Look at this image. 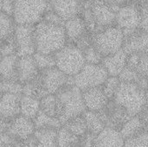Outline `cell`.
Segmentation results:
<instances>
[{"instance_id": "1", "label": "cell", "mask_w": 148, "mask_h": 147, "mask_svg": "<svg viewBox=\"0 0 148 147\" xmlns=\"http://www.w3.org/2000/svg\"><path fill=\"white\" fill-rule=\"evenodd\" d=\"M67 36L63 26L42 21L35 25L36 50L38 53L55 55L67 45Z\"/></svg>"}, {"instance_id": "2", "label": "cell", "mask_w": 148, "mask_h": 147, "mask_svg": "<svg viewBox=\"0 0 148 147\" xmlns=\"http://www.w3.org/2000/svg\"><path fill=\"white\" fill-rule=\"evenodd\" d=\"M113 100L129 118L139 115L148 102L146 89L138 83L129 82H121Z\"/></svg>"}, {"instance_id": "3", "label": "cell", "mask_w": 148, "mask_h": 147, "mask_svg": "<svg viewBox=\"0 0 148 147\" xmlns=\"http://www.w3.org/2000/svg\"><path fill=\"white\" fill-rule=\"evenodd\" d=\"M51 10L49 0H15L12 18L16 25L35 26Z\"/></svg>"}, {"instance_id": "4", "label": "cell", "mask_w": 148, "mask_h": 147, "mask_svg": "<svg viewBox=\"0 0 148 147\" xmlns=\"http://www.w3.org/2000/svg\"><path fill=\"white\" fill-rule=\"evenodd\" d=\"M92 45L103 56L113 55L123 49L125 34L117 26H110L97 31L92 37Z\"/></svg>"}, {"instance_id": "5", "label": "cell", "mask_w": 148, "mask_h": 147, "mask_svg": "<svg viewBox=\"0 0 148 147\" xmlns=\"http://www.w3.org/2000/svg\"><path fill=\"white\" fill-rule=\"evenodd\" d=\"M56 96L62 107V113L60 118L62 126L68 120L82 116L87 110L82 98V92L75 86L65 87L56 94Z\"/></svg>"}, {"instance_id": "6", "label": "cell", "mask_w": 148, "mask_h": 147, "mask_svg": "<svg viewBox=\"0 0 148 147\" xmlns=\"http://www.w3.org/2000/svg\"><path fill=\"white\" fill-rule=\"evenodd\" d=\"M54 55L56 68L67 76L74 77L86 64L83 51L76 45H66Z\"/></svg>"}, {"instance_id": "7", "label": "cell", "mask_w": 148, "mask_h": 147, "mask_svg": "<svg viewBox=\"0 0 148 147\" xmlns=\"http://www.w3.org/2000/svg\"><path fill=\"white\" fill-rule=\"evenodd\" d=\"M108 78V74L101 64L94 65L86 63L82 70L73 77L74 86L82 92L102 87Z\"/></svg>"}, {"instance_id": "8", "label": "cell", "mask_w": 148, "mask_h": 147, "mask_svg": "<svg viewBox=\"0 0 148 147\" xmlns=\"http://www.w3.org/2000/svg\"><path fill=\"white\" fill-rule=\"evenodd\" d=\"M140 19L139 6L135 3H125L116 11L115 26L122 29L126 36L140 29Z\"/></svg>"}, {"instance_id": "9", "label": "cell", "mask_w": 148, "mask_h": 147, "mask_svg": "<svg viewBox=\"0 0 148 147\" xmlns=\"http://www.w3.org/2000/svg\"><path fill=\"white\" fill-rule=\"evenodd\" d=\"M39 79L47 94H56L68 86H74L73 77L67 76L56 68L40 71Z\"/></svg>"}, {"instance_id": "10", "label": "cell", "mask_w": 148, "mask_h": 147, "mask_svg": "<svg viewBox=\"0 0 148 147\" xmlns=\"http://www.w3.org/2000/svg\"><path fill=\"white\" fill-rule=\"evenodd\" d=\"M14 40L16 43L17 57L32 56L36 52L35 26L16 25L14 29Z\"/></svg>"}, {"instance_id": "11", "label": "cell", "mask_w": 148, "mask_h": 147, "mask_svg": "<svg viewBox=\"0 0 148 147\" xmlns=\"http://www.w3.org/2000/svg\"><path fill=\"white\" fill-rule=\"evenodd\" d=\"M95 24L105 29L115 24V10L104 0L93 2L89 7Z\"/></svg>"}, {"instance_id": "12", "label": "cell", "mask_w": 148, "mask_h": 147, "mask_svg": "<svg viewBox=\"0 0 148 147\" xmlns=\"http://www.w3.org/2000/svg\"><path fill=\"white\" fill-rule=\"evenodd\" d=\"M35 131L33 120L19 115L10 123L6 133L11 138L13 143L14 141L23 140L32 137Z\"/></svg>"}, {"instance_id": "13", "label": "cell", "mask_w": 148, "mask_h": 147, "mask_svg": "<svg viewBox=\"0 0 148 147\" xmlns=\"http://www.w3.org/2000/svg\"><path fill=\"white\" fill-rule=\"evenodd\" d=\"M22 95L2 94L0 96V119L10 123L20 115V99Z\"/></svg>"}, {"instance_id": "14", "label": "cell", "mask_w": 148, "mask_h": 147, "mask_svg": "<svg viewBox=\"0 0 148 147\" xmlns=\"http://www.w3.org/2000/svg\"><path fill=\"white\" fill-rule=\"evenodd\" d=\"M123 50L127 54H148V32L140 29L125 36Z\"/></svg>"}, {"instance_id": "15", "label": "cell", "mask_w": 148, "mask_h": 147, "mask_svg": "<svg viewBox=\"0 0 148 147\" xmlns=\"http://www.w3.org/2000/svg\"><path fill=\"white\" fill-rule=\"evenodd\" d=\"M82 98L88 111L100 113L108 105L109 99L103 91L102 87L94 88L82 92Z\"/></svg>"}, {"instance_id": "16", "label": "cell", "mask_w": 148, "mask_h": 147, "mask_svg": "<svg viewBox=\"0 0 148 147\" xmlns=\"http://www.w3.org/2000/svg\"><path fill=\"white\" fill-rule=\"evenodd\" d=\"M51 10L64 22L79 16L82 8V0H49Z\"/></svg>"}, {"instance_id": "17", "label": "cell", "mask_w": 148, "mask_h": 147, "mask_svg": "<svg viewBox=\"0 0 148 147\" xmlns=\"http://www.w3.org/2000/svg\"><path fill=\"white\" fill-rule=\"evenodd\" d=\"M93 147H125V139L117 128L106 126L95 136Z\"/></svg>"}, {"instance_id": "18", "label": "cell", "mask_w": 148, "mask_h": 147, "mask_svg": "<svg viewBox=\"0 0 148 147\" xmlns=\"http://www.w3.org/2000/svg\"><path fill=\"white\" fill-rule=\"evenodd\" d=\"M128 55L123 49L113 55L103 57L101 65L106 69L108 76L118 77L123 69L127 67Z\"/></svg>"}, {"instance_id": "19", "label": "cell", "mask_w": 148, "mask_h": 147, "mask_svg": "<svg viewBox=\"0 0 148 147\" xmlns=\"http://www.w3.org/2000/svg\"><path fill=\"white\" fill-rule=\"evenodd\" d=\"M16 68L18 81L23 85L33 81L40 73L33 55L18 57Z\"/></svg>"}, {"instance_id": "20", "label": "cell", "mask_w": 148, "mask_h": 147, "mask_svg": "<svg viewBox=\"0 0 148 147\" xmlns=\"http://www.w3.org/2000/svg\"><path fill=\"white\" fill-rule=\"evenodd\" d=\"M64 29L67 36V40L71 42H77L87 32V24L82 17L80 16L70 18L64 23Z\"/></svg>"}, {"instance_id": "21", "label": "cell", "mask_w": 148, "mask_h": 147, "mask_svg": "<svg viewBox=\"0 0 148 147\" xmlns=\"http://www.w3.org/2000/svg\"><path fill=\"white\" fill-rule=\"evenodd\" d=\"M17 60L16 55L2 56L0 59V75L2 80L18 81L17 77Z\"/></svg>"}, {"instance_id": "22", "label": "cell", "mask_w": 148, "mask_h": 147, "mask_svg": "<svg viewBox=\"0 0 148 147\" xmlns=\"http://www.w3.org/2000/svg\"><path fill=\"white\" fill-rule=\"evenodd\" d=\"M41 111L47 115L60 120L62 113V107L56 94H48L40 100Z\"/></svg>"}, {"instance_id": "23", "label": "cell", "mask_w": 148, "mask_h": 147, "mask_svg": "<svg viewBox=\"0 0 148 147\" xmlns=\"http://www.w3.org/2000/svg\"><path fill=\"white\" fill-rule=\"evenodd\" d=\"M147 126L148 125L142 120V119L139 115H136L129 118L127 121H125L119 131L121 136L126 140L127 139L134 137L135 135L142 132Z\"/></svg>"}, {"instance_id": "24", "label": "cell", "mask_w": 148, "mask_h": 147, "mask_svg": "<svg viewBox=\"0 0 148 147\" xmlns=\"http://www.w3.org/2000/svg\"><path fill=\"white\" fill-rule=\"evenodd\" d=\"M40 110V100L27 95L21 96L20 115L33 120L36 117Z\"/></svg>"}, {"instance_id": "25", "label": "cell", "mask_w": 148, "mask_h": 147, "mask_svg": "<svg viewBox=\"0 0 148 147\" xmlns=\"http://www.w3.org/2000/svg\"><path fill=\"white\" fill-rule=\"evenodd\" d=\"M82 117L85 120L88 133L91 134L96 136L106 127V124L101 113L86 110L82 114Z\"/></svg>"}, {"instance_id": "26", "label": "cell", "mask_w": 148, "mask_h": 147, "mask_svg": "<svg viewBox=\"0 0 148 147\" xmlns=\"http://www.w3.org/2000/svg\"><path fill=\"white\" fill-rule=\"evenodd\" d=\"M57 131L52 128L36 130L33 136L36 139V147H56Z\"/></svg>"}, {"instance_id": "27", "label": "cell", "mask_w": 148, "mask_h": 147, "mask_svg": "<svg viewBox=\"0 0 148 147\" xmlns=\"http://www.w3.org/2000/svg\"><path fill=\"white\" fill-rule=\"evenodd\" d=\"M127 67L136 70L141 76H148V54H129L127 56Z\"/></svg>"}, {"instance_id": "28", "label": "cell", "mask_w": 148, "mask_h": 147, "mask_svg": "<svg viewBox=\"0 0 148 147\" xmlns=\"http://www.w3.org/2000/svg\"><path fill=\"white\" fill-rule=\"evenodd\" d=\"M33 122L36 130L45 129V128H52V129L59 130L62 126L59 119L50 117L46 113H44L43 112H42L41 110L36 115V117L33 120Z\"/></svg>"}, {"instance_id": "29", "label": "cell", "mask_w": 148, "mask_h": 147, "mask_svg": "<svg viewBox=\"0 0 148 147\" xmlns=\"http://www.w3.org/2000/svg\"><path fill=\"white\" fill-rule=\"evenodd\" d=\"M80 146V138L71 133L63 126L57 131L56 147H77Z\"/></svg>"}, {"instance_id": "30", "label": "cell", "mask_w": 148, "mask_h": 147, "mask_svg": "<svg viewBox=\"0 0 148 147\" xmlns=\"http://www.w3.org/2000/svg\"><path fill=\"white\" fill-rule=\"evenodd\" d=\"M15 26L13 18L0 11V45L13 36Z\"/></svg>"}, {"instance_id": "31", "label": "cell", "mask_w": 148, "mask_h": 147, "mask_svg": "<svg viewBox=\"0 0 148 147\" xmlns=\"http://www.w3.org/2000/svg\"><path fill=\"white\" fill-rule=\"evenodd\" d=\"M63 126L67 128L71 133H73L74 135L79 138H82L88 133L87 126H86V123L82 115L68 120L63 125Z\"/></svg>"}, {"instance_id": "32", "label": "cell", "mask_w": 148, "mask_h": 147, "mask_svg": "<svg viewBox=\"0 0 148 147\" xmlns=\"http://www.w3.org/2000/svg\"><path fill=\"white\" fill-rule=\"evenodd\" d=\"M33 58L39 71L56 68V59L54 55H47L36 52L33 55Z\"/></svg>"}, {"instance_id": "33", "label": "cell", "mask_w": 148, "mask_h": 147, "mask_svg": "<svg viewBox=\"0 0 148 147\" xmlns=\"http://www.w3.org/2000/svg\"><path fill=\"white\" fill-rule=\"evenodd\" d=\"M125 147H148V126L134 137L126 139Z\"/></svg>"}, {"instance_id": "34", "label": "cell", "mask_w": 148, "mask_h": 147, "mask_svg": "<svg viewBox=\"0 0 148 147\" xmlns=\"http://www.w3.org/2000/svg\"><path fill=\"white\" fill-rule=\"evenodd\" d=\"M23 88V85L19 81L2 80L0 82V94H13L22 95Z\"/></svg>"}, {"instance_id": "35", "label": "cell", "mask_w": 148, "mask_h": 147, "mask_svg": "<svg viewBox=\"0 0 148 147\" xmlns=\"http://www.w3.org/2000/svg\"><path fill=\"white\" fill-rule=\"evenodd\" d=\"M83 54L86 63L94 65L101 64L103 56L97 51V49L92 44L83 50Z\"/></svg>"}, {"instance_id": "36", "label": "cell", "mask_w": 148, "mask_h": 147, "mask_svg": "<svg viewBox=\"0 0 148 147\" xmlns=\"http://www.w3.org/2000/svg\"><path fill=\"white\" fill-rule=\"evenodd\" d=\"M120 84H121V81H120L119 77L108 76V78L105 81L104 85L102 86L103 91L105 92V94L108 99L114 98V95L116 93Z\"/></svg>"}, {"instance_id": "37", "label": "cell", "mask_w": 148, "mask_h": 147, "mask_svg": "<svg viewBox=\"0 0 148 147\" xmlns=\"http://www.w3.org/2000/svg\"><path fill=\"white\" fill-rule=\"evenodd\" d=\"M16 48L14 40V34H13L11 37L7 39L0 45V54L2 56H6V55H16Z\"/></svg>"}, {"instance_id": "38", "label": "cell", "mask_w": 148, "mask_h": 147, "mask_svg": "<svg viewBox=\"0 0 148 147\" xmlns=\"http://www.w3.org/2000/svg\"><path fill=\"white\" fill-rule=\"evenodd\" d=\"M139 6L140 11V29L148 32V0H140Z\"/></svg>"}, {"instance_id": "39", "label": "cell", "mask_w": 148, "mask_h": 147, "mask_svg": "<svg viewBox=\"0 0 148 147\" xmlns=\"http://www.w3.org/2000/svg\"><path fill=\"white\" fill-rule=\"evenodd\" d=\"M44 22H47L49 23H51V24H55V25H61V26H63L64 25V21L55 12L53 11L52 10H49L44 16L43 17V20Z\"/></svg>"}, {"instance_id": "40", "label": "cell", "mask_w": 148, "mask_h": 147, "mask_svg": "<svg viewBox=\"0 0 148 147\" xmlns=\"http://www.w3.org/2000/svg\"><path fill=\"white\" fill-rule=\"evenodd\" d=\"M15 9V0H3L1 11L12 17Z\"/></svg>"}, {"instance_id": "41", "label": "cell", "mask_w": 148, "mask_h": 147, "mask_svg": "<svg viewBox=\"0 0 148 147\" xmlns=\"http://www.w3.org/2000/svg\"><path fill=\"white\" fill-rule=\"evenodd\" d=\"M12 145L15 147H36V139H35L34 136H32L27 139L14 141L12 143Z\"/></svg>"}, {"instance_id": "42", "label": "cell", "mask_w": 148, "mask_h": 147, "mask_svg": "<svg viewBox=\"0 0 148 147\" xmlns=\"http://www.w3.org/2000/svg\"><path fill=\"white\" fill-rule=\"evenodd\" d=\"M107 3H108L111 6H117L120 7L125 3H127L128 0H104Z\"/></svg>"}, {"instance_id": "43", "label": "cell", "mask_w": 148, "mask_h": 147, "mask_svg": "<svg viewBox=\"0 0 148 147\" xmlns=\"http://www.w3.org/2000/svg\"><path fill=\"white\" fill-rule=\"evenodd\" d=\"M139 116L142 119V120L148 125V102L147 104L145 106V107L143 108V110L141 111V113L139 114Z\"/></svg>"}, {"instance_id": "44", "label": "cell", "mask_w": 148, "mask_h": 147, "mask_svg": "<svg viewBox=\"0 0 148 147\" xmlns=\"http://www.w3.org/2000/svg\"><path fill=\"white\" fill-rule=\"evenodd\" d=\"M146 93H147V97L148 101V76L147 77V85H146Z\"/></svg>"}, {"instance_id": "45", "label": "cell", "mask_w": 148, "mask_h": 147, "mask_svg": "<svg viewBox=\"0 0 148 147\" xmlns=\"http://www.w3.org/2000/svg\"><path fill=\"white\" fill-rule=\"evenodd\" d=\"M5 146H6V145L0 139V147H5Z\"/></svg>"}, {"instance_id": "46", "label": "cell", "mask_w": 148, "mask_h": 147, "mask_svg": "<svg viewBox=\"0 0 148 147\" xmlns=\"http://www.w3.org/2000/svg\"><path fill=\"white\" fill-rule=\"evenodd\" d=\"M82 1H86V2H90V3H93V2H95V1H98V0H82Z\"/></svg>"}, {"instance_id": "47", "label": "cell", "mask_w": 148, "mask_h": 147, "mask_svg": "<svg viewBox=\"0 0 148 147\" xmlns=\"http://www.w3.org/2000/svg\"><path fill=\"white\" fill-rule=\"evenodd\" d=\"M5 147H15V146H14L13 145H6Z\"/></svg>"}, {"instance_id": "48", "label": "cell", "mask_w": 148, "mask_h": 147, "mask_svg": "<svg viewBox=\"0 0 148 147\" xmlns=\"http://www.w3.org/2000/svg\"><path fill=\"white\" fill-rule=\"evenodd\" d=\"M2 1L3 0H0V11H1V6H2Z\"/></svg>"}, {"instance_id": "49", "label": "cell", "mask_w": 148, "mask_h": 147, "mask_svg": "<svg viewBox=\"0 0 148 147\" xmlns=\"http://www.w3.org/2000/svg\"><path fill=\"white\" fill-rule=\"evenodd\" d=\"M1 81H2V78H1V75H0V82H1Z\"/></svg>"}, {"instance_id": "50", "label": "cell", "mask_w": 148, "mask_h": 147, "mask_svg": "<svg viewBox=\"0 0 148 147\" xmlns=\"http://www.w3.org/2000/svg\"><path fill=\"white\" fill-rule=\"evenodd\" d=\"M77 147H82V146H77Z\"/></svg>"}]
</instances>
